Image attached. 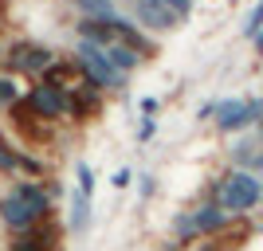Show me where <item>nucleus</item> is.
<instances>
[{"mask_svg":"<svg viewBox=\"0 0 263 251\" xmlns=\"http://www.w3.org/2000/svg\"><path fill=\"white\" fill-rule=\"evenodd\" d=\"M259 197H263V185H259V177H252V173H232V177H224V185H220V200L216 204L224 208V212H252L255 204H259Z\"/></svg>","mask_w":263,"mask_h":251,"instance_id":"f257e3e1","label":"nucleus"},{"mask_svg":"<svg viewBox=\"0 0 263 251\" xmlns=\"http://www.w3.org/2000/svg\"><path fill=\"white\" fill-rule=\"evenodd\" d=\"M75 67L83 71V79H87L95 90L122 87V79H126V75H118V71L110 67L106 47H95V44H79V51H75Z\"/></svg>","mask_w":263,"mask_h":251,"instance_id":"f03ea898","label":"nucleus"},{"mask_svg":"<svg viewBox=\"0 0 263 251\" xmlns=\"http://www.w3.org/2000/svg\"><path fill=\"white\" fill-rule=\"evenodd\" d=\"M28 110H32L35 118H63V114H71V94L59 90V87L40 83V87H32V94H28Z\"/></svg>","mask_w":263,"mask_h":251,"instance_id":"7ed1b4c3","label":"nucleus"},{"mask_svg":"<svg viewBox=\"0 0 263 251\" xmlns=\"http://www.w3.org/2000/svg\"><path fill=\"white\" fill-rule=\"evenodd\" d=\"M263 114V102H240V99H228V102H216V126L224 133H236L243 130L248 122Z\"/></svg>","mask_w":263,"mask_h":251,"instance_id":"20e7f679","label":"nucleus"},{"mask_svg":"<svg viewBox=\"0 0 263 251\" xmlns=\"http://www.w3.org/2000/svg\"><path fill=\"white\" fill-rule=\"evenodd\" d=\"M0 220H4V224H8L12 231H20V236H24V231H32L35 224H44V216H40V212H35V208L28 204V200L12 197V192H8L4 200H0Z\"/></svg>","mask_w":263,"mask_h":251,"instance_id":"39448f33","label":"nucleus"},{"mask_svg":"<svg viewBox=\"0 0 263 251\" xmlns=\"http://www.w3.org/2000/svg\"><path fill=\"white\" fill-rule=\"evenodd\" d=\"M55 63V55L47 47H35V44H16L8 55V67L12 71H47Z\"/></svg>","mask_w":263,"mask_h":251,"instance_id":"423d86ee","label":"nucleus"},{"mask_svg":"<svg viewBox=\"0 0 263 251\" xmlns=\"http://www.w3.org/2000/svg\"><path fill=\"white\" fill-rule=\"evenodd\" d=\"M138 20L149 24V28H157V32H165V28H177V24H181L165 0H138Z\"/></svg>","mask_w":263,"mask_h":251,"instance_id":"0eeeda50","label":"nucleus"},{"mask_svg":"<svg viewBox=\"0 0 263 251\" xmlns=\"http://www.w3.org/2000/svg\"><path fill=\"white\" fill-rule=\"evenodd\" d=\"M79 35H83V44H95V47L118 44V35H114V20H83V24H79Z\"/></svg>","mask_w":263,"mask_h":251,"instance_id":"6e6552de","label":"nucleus"},{"mask_svg":"<svg viewBox=\"0 0 263 251\" xmlns=\"http://www.w3.org/2000/svg\"><path fill=\"white\" fill-rule=\"evenodd\" d=\"M189 216H193V231L197 236H212V231L224 228V208L220 204H204L197 212H189Z\"/></svg>","mask_w":263,"mask_h":251,"instance_id":"1a4fd4ad","label":"nucleus"},{"mask_svg":"<svg viewBox=\"0 0 263 251\" xmlns=\"http://www.w3.org/2000/svg\"><path fill=\"white\" fill-rule=\"evenodd\" d=\"M12 197H20V200H28V204L35 208V212H40V216H51V200H47V192L40 185H32V181H24V185H16L12 188Z\"/></svg>","mask_w":263,"mask_h":251,"instance_id":"9d476101","label":"nucleus"},{"mask_svg":"<svg viewBox=\"0 0 263 251\" xmlns=\"http://www.w3.org/2000/svg\"><path fill=\"white\" fill-rule=\"evenodd\" d=\"M106 59H110V67H114L118 75H130L134 67L142 63V55L134 51V47H126V44H110L106 47Z\"/></svg>","mask_w":263,"mask_h":251,"instance_id":"9b49d317","label":"nucleus"},{"mask_svg":"<svg viewBox=\"0 0 263 251\" xmlns=\"http://www.w3.org/2000/svg\"><path fill=\"white\" fill-rule=\"evenodd\" d=\"M87 20H114V0H75Z\"/></svg>","mask_w":263,"mask_h":251,"instance_id":"f8f14e48","label":"nucleus"},{"mask_svg":"<svg viewBox=\"0 0 263 251\" xmlns=\"http://www.w3.org/2000/svg\"><path fill=\"white\" fill-rule=\"evenodd\" d=\"M71 114H79V118H83V114H99V94H95V87H83L75 99H71Z\"/></svg>","mask_w":263,"mask_h":251,"instance_id":"ddd939ff","label":"nucleus"},{"mask_svg":"<svg viewBox=\"0 0 263 251\" xmlns=\"http://www.w3.org/2000/svg\"><path fill=\"white\" fill-rule=\"evenodd\" d=\"M87 220H90V197L75 192V212H71V224H75V228H87Z\"/></svg>","mask_w":263,"mask_h":251,"instance_id":"4468645a","label":"nucleus"},{"mask_svg":"<svg viewBox=\"0 0 263 251\" xmlns=\"http://www.w3.org/2000/svg\"><path fill=\"white\" fill-rule=\"evenodd\" d=\"M16 99H20V87L12 79H0V106H16Z\"/></svg>","mask_w":263,"mask_h":251,"instance_id":"2eb2a0df","label":"nucleus"},{"mask_svg":"<svg viewBox=\"0 0 263 251\" xmlns=\"http://www.w3.org/2000/svg\"><path fill=\"white\" fill-rule=\"evenodd\" d=\"M263 32V0L252 8V16H248V24H243V35H259Z\"/></svg>","mask_w":263,"mask_h":251,"instance_id":"dca6fc26","label":"nucleus"},{"mask_svg":"<svg viewBox=\"0 0 263 251\" xmlns=\"http://www.w3.org/2000/svg\"><path fill=\"white\" fill-rule=\"evenodd\" d=\"M165 4L173 8V16H177V20H185L189 12H193V0H165Z\"/></svg>","mask_w":263,"mask_h":251,"instance_id":"f3484780","label":"nucleus"},{"mask_svg":"<svg viewBox=\"0 0 263 251\" xmlns=\"http://www.w3.org/2000/svg\"><path fill=\"white\" fill-rule=\"evenodd\" d=\"M90 188H95V181H90V169H87V165H79V192H83V197H90Z\"/></svg>","mask_w":263,"mask_h":251,"instance_id":"a211bd4d","label":"nucleus"},{"mask_svg":"<svg viewBox=\"0 0 263 251\" xmlns=\"http://www.w3.org/2000/svg\"><path fill=\"white\" fill-rule=\"evenodd\" d=\"M154 130H157L154 118H145V122H142V130H138V138H142V142H149V138H154Z\"/></svg>","mask_w":263,"mask_h":251,"instance_id":"6ab92c4d","label":"nucleus"},{"mask_svg":"<svg viewBox=\"0 0 263 251\" xmlns=\"http://www.w3.org/2000/svg\"><path fill=\"white\" fill-rule=\"evenodd\" d=\"M130 185V169H118V173H114V188H126Z\"/></svg>","mask_w":263,"mask_h":251,"instance_id":"aec40b11","label":"nucleus"},{"mask_svg":"<svg viewBox=\"0 0 263 251\" xmlns=\"http://www.w3.org/2000/svg\"><path fill=\"white\" fill-rule=\"evenodd\" d=\"M157 110V99H142V114H154Z\"/></svg>","mask_w":263,"mask_h":251,"instance_id":"412c9836","label":"nucleus"},{"mask_svg":"<svg viewBox=\"0 0 263 251\" xmlns=\"http://www.w3.org/2000/svg\"><path fill=\"white\" fill-rule=\"evenodd\" d=\"M252 169H255V173H263V153H255V161H252Z\"/></svg>","mask_w":263,"mask_h":251,"instance_id":"4be33fe9","label":"nucleus"},{"mask_svg":"<svg viewBox=\"0 0 263 251\" xmlns=\"http://www.w3.org/2000/svg\"><path fill=\"white\" fill-rule=\"evenodd\" d=\"M255 47H259V51H263V32H259V35H255Z\"/></svg>","mask_w":263,"mask_h":251,"instance_id":"5701e85b","label":"nucleus"},{"mask_svg":"<svg viewBox=\"0 0 263 251\" xmlns=\"http://www.w3.org/2000/svg\"><path fill=\"white\" fill-rule=\"evenodd\" d=\"M259 133H263V118H259Z\"/></svg>","mask_w":263,"mask_h":251,"instance_id":"b1692460","label":"nucleus"}]
</instances>
